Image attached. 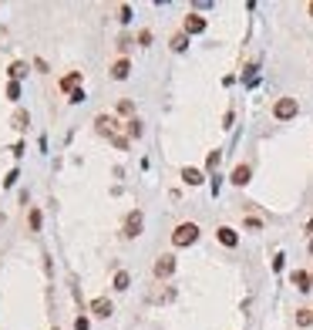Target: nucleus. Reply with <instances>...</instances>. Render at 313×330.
<instances>
[{"label": "nucleus", "mask_w": 313, "mask_h": 330, "mask_svg": "<svg viewBox=\"0 0 313 330\" xmlns=\"http://www.w3.org/2000/svg\"><path fill=\"white\" fill-rule=\"evenodd\" d=\"M196 239H199V226H196V222H179L175 233H172V246L182 250V246H192Z\"/></svg>", "instance_id": "nucleus-1"}, {"label": "nucleus", "mask_w": 313, "mask_h": 330, "mask_svg": "<svg viewBox=\"0 0 313 330\" xmlns=\"http://www.w3.org/2000/svg\"><path fill=\"white\" fill-rule=\"evenodd\" d=\"M296 115H300V101L296 98H276V105H273V118L276 121H290Z\"/></svg>", "instance_id": "nucleus-2"}, {"label": "nucleus", "mask_w": 313, "mask_h": 330, "mask_svg": "<svg viewBox=\"0 0 313 330\" xmlns=\"http://www.w3.org/2000/svg\"><path fill=\"white\" fill-rule=\"evenodd\" d=\"M142 226H145V216H142V209H131V213L125 216L121 236H125V239H135V236H142Z\"/></svg>", "instance_id": "nucleus-3"}, {"label": "nucleus", "mask_w": 313, "mask_h": 330, "mask_svg": "<svg viewBox=\"0 0 313 330\" xmlns=\"http://www.w3.org/2000/svg\"><path fill=\"white\" fill-rule=\"evenodd\" d=\"M94 128L115 142V138H118V118H115V115H98V118H94Z\"/></svg>", "instance_id": "nucleus-4"}, {"label": "nucleus", "mask_w": 313, "mask_h": 330, "mask_svg": "<svg viewBox=\"0 0 313 330\" xmlns=\"http://www.w3.org/2000/svg\"><path fill=\"white\" fill-rule=\"evenodd\" d=\"M172 273H175V256H172V253H162V256L155 259V276H158V280H168Z\"/></svg>", "instance_id": "nucleus-5"}, {"label": "nucleus", "mask_w": 313, "mask_h": 330, "mask_svg": "<svg viewBox=\"0 0 313 330\" xmlns=\"http://www.w3.org/2000/svg\"><path fill=\"white\" fill-rule=\"evenodd\" d=\"M182 31L189 34V37H192V34H202V31H205V17H202V14H196V10H192V14H185Z\"/></svg>", "instance_id": "nucleus-6"}, {"label": "nucleus", "mask_w": 313, "mask_h": 330, "mask_svg": "<svg viewBox=\"0 0 313 330\" xmlns=\"http://www.w3.org/2000/svg\"><path fill=\"white\" fill-rule=\"evenodd\" d=\"M91 313L98 320H108L111 313H115V303H111L108 296H98V300H91Z\"/></svg>", "instance_id": "nucleus-7"}, {"label": "nucleus", "mask_w": 313, "mask_h": 330, "mask_svg": "<svg viewBox=\"0 0 313 330\" xmlns=\"http://www.w3.org/2000/svg\"><path fill=\"white\" fill-rule=\"evenodd\" d=\"M290 283H293L300 293H307V290H313V276L307 270H293L290 273Z\"/></svg>", "instance_id": "nucleus-8"}, {"label": "nucleus", "mask_w": 313, "mask_h": 330, "mask_svg": "<svg viewBox=\"0 0 313 330\" xmlns=\"http://www.w3.org/2000/svg\"><path fill=\"white\" fill-rule=\"evenodd\" d=\"M249 179H253V169H249L246 162H239V165L233 169V175H229V182H233V185H249Z\"/></svg>", "instance_id": "nucleus-9"}, {"label": "nucleus", "mask_w": 313, "mask_h": 330, "mask_svg": "<svg viewBox=\"0 0 313 330\" xmlns=\"http://www.w3.org/2000/svg\"><path fill=\"white\" fill-rule=\"evenodd\" d=\"M216 239H219L222 246H229V250H233V246L239 243V233H236L233 226H219V229H216Z\"/></svg>", "instance_id": "nucleus-10"}, {"label": "nucleus", "mask_w": 313, "mask_h": 330, "mask_svg": "<svg viewBox=\"0 0 313 330\" xmlns=\"http://www.w3.org/2000/svg\"><path fill=\"white\" fill-rule=\"evenodd\" d=\"M128 74H131V61L128 58H118L115 64H111V78L115 81H125Z\"/></svg>", "instance_id": "nucleus-11"}, {"label": "nucleus", "mask_w": 313, "mask_h": 330, "mask_svg": "<svg viewBox=\"0 0 313 330\" xmlns=\"http://www.w3.org/2000/svg\"><path fill=\"white\" fill-rule=\"evenodd\" d=\"M61 91H68V95L81 91V71H71V74H64V78H61Z\"/></svg>", "instance_id": "nucleus-12"}, {"label": "nucleus", "mask_w": 313, "mask_h": 330, "mask_svg": "<svg viewBox=\"0 0 313 330\" xmlns=\"http://www.w3.org/2000/svg\"><path fill=\"white\" fill-rule=\"evenodd\" d=\"M182 182H185V185H202L205 175L199 172V169H192V165H185V169H182Z\"/></svg>", "instance_id": "nucleus-13"}, {"label": "nucleus", "mask_w": 313, "mask_h": 330, "mask_svg": "<svg viewBox=\"0 0 313 330\" xmlns=\"http://www.w3.org/2000/svg\"><path fill=\"white\" fill-rule=\"evenodd\" d=\"M10 125H14V128H17V132H24V128H27V125H31V115H27V111H24V108H17V111H14V118H10Z\"/></svg>", "instance_id": "nucleus-14"}, {"label": "nucleus", "mask_w": 313, "mask_h": 330, "mask_svg": "<svg viewBox=\"0 0 313 330\" xmlns=\"http://www.w3.org/2000/svg\"><path fill=\"white\" fill-rule=\"evenodd\" d=\"M24 74H27V64H24V61H14V64H10V81H20Z\"/></svg>", "instance_id": "nucleus-15"}, {"label": "nucleus", "mask_w": 313, "mask_h": 330, "mask_svg": "<svg viewBox=\"0 0 313 330\" xmlns=\"http://www.w3.org/2000/svg\"><path fill=\"white\" fill-rule=\"evenodd\" d=\"M168 44H172V51H185V47H189V34L182 31V34H175V37L168 40Z\"/></svg>", "instance_id": "nucleus-16"}, {"label": "nucleus", "mask_w": 313, "mask_h": 330, "mask_svg": "<svg viewBox=\"0 0 313 330\" xmlns=\"http://www.w3.org/2000/svg\"><path fill=\"white\" fill-rule=\"evenodd\" d=\"M128 283H131V276H128L125 270L115 273V290H128Z\"/></svg>", "instance_id": "nucleus-17"}, {"label": "nucleus", "mask_w": 313, "mask_h": 330, "mask_svg": "<svg viewBox=\"0 0 313 330\" xmlns=\"http://www.w3.org/2000/svg\"><path fill=\"white\" fill-rule=\"evenodd\" d=\"M125 128H128V138L142 135V121H138V118H128V121H125Z\"/></svg>", "instance_id": "nucleus-18"}, {"label": "nucleus", "mask_w": 313, "mask_h": 330, "mask_svg": "<svg viewBox=\"0 0 313 330\" xmlns=\"http://www.w3.org/2000/svg\"><path fill=\"white\" fill-rule=\"evenodd\" d=\"M296 324H300V327H310L313 324V310H296Z\"/></svg>", "instance_id": "nucleus-19"}, {"label": "nucleus", "mask_w": 313, "mask_h": 330, "mask_svg": "<svg viewBox=\"0 0 313 330\" xmlns=\"http://www.w3.org/2000/svg\"><path fill=\"white\" fill-rule=\"evenodd\" d=\"M7 98H10V101H20V81H10V84H7Z\"/></svg>", "instance_id": "nucleus-20"}, {"label": "nucleus", "mask_w": 313, "mask_h": 330, "mask_svg": "<svg viewBox=\"0 0 313 330\" xmlns=\"http://www.w3.org/2000/svg\"><path fill=\"white\" fill-rule=\"evenodd\" d=\"M219 162H222L219 148H216V152H209V158H205V165H209V169H219Z\"/></svg>", "instance_id": "nucleus-21"}, {"label": "nucleus", "mask_w": 313, "mask_h": 330, "mask_svg": "<svg viewBox=\"0 0 313 330\" xmlns=\"http://www.w3.org/2000/svg\"><path fill=\"white\" fill-rule=\"evenodd\" d=\"M17 179H20V172H17V169H10L7 179H3V185H7V189H14V185H17Z\"/></svg>", "instance_id": "nucleus-22"}, {"label": "nucleus", "mask_w": 313, "mask_h": 330, "mask_svg": "<svg viewBox=\"0 0 313 330\" xmlns=\"http://www.w3.org/2000/svg\"><path fill=\"white\" fill-rule=\"evenodd\" d=\"M31 229L40 233V209H31Z\"/></svg>", "instance_id": "nucleus-23"}, {"label": "nucleus", "mask_w": 313, "mask_h": 330, "mask_svg": "<svg viewBox=\"0 0 313 330\" xmlns=\"http://www.w3.org/2000/svg\"><path fill=\"white\" fill-rule=\"evenodd\" d=\"M118 20H121V24H128V20H131V7H128V3H121V10H118Z\"/></svg>", "instance_id": "nucleus-24"}, {"label": "nucleus", "mask_w": 313, "mask_h": 330, "mask_svg": "<svg viewBox=\"0 0 313 330\" xmlns=\"http://www.w3.org/2000/svg\"><path fill=\"white\" fill-rule=\"evenodd\" d=\"M74 330H91V320H88V317H78V320H74Z\"/></svg>", "instance_id": "nucleus-25"}, {"label": "nucleus", "mask_w": 313, "mask_h": 330, "mask_svg": "<svg viewBox=\"0 0 313 330\" xmlns=\"http://www.w3.org/2000/svg\"><path fill=\"white\" fill-rule=\"evenodd\" d=\"M131 44H135V40H131V37H128V34H125V37H118V51H128Z\"/></svg>", "instance_id": "nucleus-26"}, {"label": "nucleus", "mask_w": 313, "mask_h": 330, "mask_svg": "<svg viewBox=\"0 0 313 330\" xmlns=\"http://www.w3.org/2000/svg\"><path fill=\"white\" fill-rule=\"evenodd\" d=\"M138 44L148 47V44H152V31H142V34H138Z\"/></svg>", "instance_id": "nucleus-27"}, {"label": "nucleus", "mask_w": 313, "mask_h": 330, "mask_svg": "<svg viewBox=\"0 0 313 330\" xmlns=\"http://www.w3.org/2000/svg\"><path fill=\"white\" fill-rule=\"evenodd\" d=\"M242 226H246V229H263V222H259V219H249V216H246V222H242Z\"/></svg>", "instance_id": "nucleus-28"}, {"label": "nucleus", "mask_w": 313, "mask_h": 330, "mask_svg": "<svg viewBox=\"0 0 313 330\" xmlns=\"http://www.w3.org/2000/svg\"><path fill=\"white\" fill-rule=\"evenodd\" d=\"M118 111H121V115H131L135 108H131V101H121V105H118Z\"/></svg>", "instance_id": "nucleus-29"}, {"label": "nucleus", "mask_w": 313, "mask_h": 330, "mask_svg": "<svg viewBox=\"0 0 313 330\" xmlns=\"http://www.w3.org/2000/svg\"><path fill=\"white\" fill-rule=\"evenodd\" d=\"M68 101H71V105H81V101H84V91H74V95L68 98Z\"/></svg>", "instance_id": "nucleus-30"}, {"label": "nucleus", "mask_w": 313, "mask_h": 330, "mask_svg": "<svg viewBox=\"0 0 313 330\" xmlns=\"http://www.w3.org/2000/svg\"><path fill=\"white\" fill-rule=\"evenodd\" d=\"M273 270H276V273L283 270V253H276V256H273Z\"/></svg>", "instance_id": "nucleus-31"}, {"label": "nucleus", "mask_w": 313, "mask_h": 330, "mask_svg": "<svg viewBox=\"0 0 313 330\" xmlns=\"http://www.w3.org/2000/svg\"><path fill=\"white\" fill-rule=\"evenodd\" d=\"M307 233H310V236H313V216H310V222H307Z\"/></svg>", "instance_id": "nucleus-32"}, {"label": "nucleus", "mask_w": 313, "mask_h": 330, "mask_svg": "<svg viewBox=\"0 0 313 330\" xmlns=\"http://www.w3.org/2000/svg\"><path fill=\"white\" fill-rule=\"evenodd\" d=\"M307 14H310V17H313V0H310V3H307Z\"/></svg>", "instance_id": "nucleus-33"}, {"label": "nucleus", "mask_w": 313, "mask_h": 330, "mask_svg": "<svg viewBox=\"0 0 313 330\" xmlns=\"http://www.w3.org/2000/svg\"><path fill=\"white\" fill-rule=\"evenodd\" d=\"M307 250H310V256H313V236H310V246H307Z\"/></svg>", "instance_id": "nucleus-34"}, {"label": "nucleus", "mask_w": 313, "mask_h": 330, "mask_svg": "<svg viewBox=\"0 0 313 330\" xmlns=\"http://www.w3.org/2000/svg\"><path fill=\"white\" fill-rule=\"evenodd\" d=\"M310 276H313V273H310Z\"/></svg>", "instance_id": "nucleus-35"}]
</instances>
